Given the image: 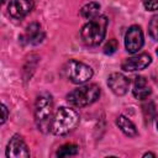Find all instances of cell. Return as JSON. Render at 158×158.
Returning <instances> with one entry per match:
<instances>
[{"label":"cell","instance_id":"cell-1","mask_svg":"<svg viewBox=\"0 0 158 158\" xmlns=\"http://www.w3.org/2000/svg\"><path fill=\"white\" fill-rule=\"evenodd\" d=\"M79 123V115L75 110L62 106L59 107L52 120L51 131L56 136H64L72 132Z\"/></svg>","mask_w":158,"mask_h":158},{"label":"cell","instance_id":"cell-2","mask_svg":"<svg viewBox=\"0 0 158 158\" xmlns=\"http://www.w3.org/2000/svg\"><path fill=\"white\" fill-rule=\"evenodd\" d=\"M53 115V100L52 96L47 93H43L37 96L35 104V121L38 130L43 133H47L51 130Z\"/></svg>","mask_w":158,"mask_h":158},{"label":"cell","instance_id":"cell-3","mask_svg":"<svg viewBox=\"0 0 158 158\" xmlns=\"http://www.w3.org/2000/svg\"><path fill=\"white\" fill-rule=\"evenodd\" d=\"M107 28L106 16H98L86 22L80 31V37L86 46H98L105 38Z\"/></svg>","mask_w":158,"mask_h":158},{"label":"cell","instance_id":"cell-4","mask_svg":"<svg viewBox=\"0 0 158 158\" xmlns=\"http://www.w3.org/2000/svg\"><path fill=\"white\" fill-rule=\"evenodd\" d=\"M100 96V88L96 84L81 85L67 95V101L77 107H84L95 102Z\"/></svg>","mask_w":158,"mask_h":158},{"label":"cell","instance_id":"cell-5","mask_svg":"<svg viewBox=\"0 0 158 158\" xmlns=\"http://www.w3.org/2000/svg\"><path fill=\"white\" fill-rule=\"evenodd\" d=\"M64 73L65 77L74 84H83L93 77V69L88 64L75 59H70L65 63Z\"/></svg>","mask_w":158,"mask_h":158},{"label":"cell","instance_id":"cell-6","mask_svg":"<svg viewBox=\"0 0 158 158\" xmlns=\"http://www.w3.org/2000/svg\"><path fill=\"white\" fill-rule=\"evenodd\" d=\"M143 32L139 26L132 25L125 35V47L128 53H137L143 46Z\"/></svg>","mask_w":158,"mask_h":158},{"label":"cell","instance_id":"cell-7","mask_svg":"<svg viewBox=\"0 0 158 158\" xmlns=\"http://www.w3.org/2000/svg\"><path fill=\"white\" fill-rule=\"evenodd\" d=\"M6 157L7 158H20V157H30V151L27 144L22 139L20 135H14L6 147Z\"/></svg>","mask_w":158,"mask_h":158},{"label":"cell","instance_id":"cell-8","mask_svg":"<svg viewBox=\"0 0 158 158\" xmlns=\"http://www.w3.org/2000/svg\"><path fill=\"white\" fill-rule=\"evenodd\" d=\"M152 62V58L148 53H141L138 56L127 58L122 62L121 68L126 72H136V70H142L146 67H148Z\"/></svg>","mask_w":158,"mask_h":158},{"label":"cell","instance_id":"cell-9","mask_svg":"<svg viewBox=\"0 0 158 158\" xmlns=\"http://www.w3.org/2000/svg\"><path fill=\"white\" fill-rule=\"evenodd\" d=\"M107 85L111 89V91L118 96H122L127 93L130 86V80L121 73H112L109 75Z\"/></svg>","mask_w":158,"mask_h":158},{"label":"cell","instance_id":"cell-10","mask_svg":"<svg viewBox=\"0 0 158 158\" xmlns=\"http://www.w3.org/2000/svg\"><path fill=\"white\" fill-rule=\"evenodd\" d=\"M33 9L32 0H11L9 4V14L16 20L23 19Z\"/></svg>","mask_w":158,"mask_h":158},{"label":"cell","instance_id":"cell-11","mask_svg":"<svg viewBox=\"0 0 158 158\" xmlns=\"http://www.w3.org/2000/svg\"><path fill=\"white\" fill-rule=\"evenodd\" d=\"M151 91L152 90H151V88H149V85H148V83H147L144 77H137L135 79L132 93H133V96L136 99L144 100L151 95Z\"/></svg>","mask_w":158,"mask_h":158},{"label":"cell","instance_id":"cell-12","mask_svg":"<svg viewBox=\"0 0 158 158\" xmlns=\"http://www.w3.org/2000/svg\"><path fill=\"white\" fill-rule=\"evenodd\" d=\"M25 38L31 44H38V43H41L42 40L44 38V32H43L41 25L37 23V22H33L30 26H27L26 33H25Z\"/></svg>","mask_w":158,"mask_h":158},{"label":"cell","instance_id":"cell-13","mask_svg":"<svg viewBox=\"0 0 158 158\" xmlns=\"http://www.w3.org/2000/svg\"><path fill=\"white\" fill-rule=\"evenodd\" d=\"M116 125L118 126V128L127 136V137H136L138 135V131L135 126V123L128 120L126 116L123 115H120L117 118H116Z\"/></svg>","mask_w":158,"mask_h":158},{"label":"cell","instance_id":"cell-14","mask_svg":"<svg viewBox=\"0 0 158 158\" xmlns=\"http://www.w3.org/2000/svg\"><path fill=\"white\" fill-rule=\"evenodd\" d=\"M99 11H100V4L91 1L85 4L81 9H80V16L86 19V20H91L99 16Z\"/></svg>","mask_w":158,"mask_h":158},{"label":"cell","instance_id":"cell-15","mask_svg":"<svg viewBox=\"0 0 158 158\" xmlns=\"http://www.w3.org/2000/svg\"><path fill=\"white\" fill-rule=\"evenodd\" d=\"M78 153V147L73 143H67L63 144L62 147H59V149L57 151V156L58 157H69V156H75Z\"/></svg>","mask_w":158,"mask_h":158},{"label":"cell","instance_id":"cell-16","mask_svg":"<svg viewBox=\"0 0 158 158\" xmlns=\"http://www.w3.org/2000/svg\"><path fill=\"white\" fill-rule=\"evenodd\" d=\"M148 32H149V36L154 41H158V14L151 19L149 25H148Z\"/></svg>","mask_w":158,"mask_h":158},{"label":"cell","instance_id":"cell-17","mask_svg":"<svg viewBox=\"0 0 158 158\" xmlns=\"http://www.w3.org/2000/svg\"><path fill=\"white\" fill-rule=\"evenodd\" d=\"M156 107H154V104L153 102H147V104H144L143 106H142V111H143V116H144V118H146V121H151L156 115V110H154Z\"/></svg>","mask_w":158,"mask_h":158},{"label":"cell","instance_id":"cell-18","mask_svg":"<svg viewBox=\"0 0 158 158\" xmlns=\"http://www.w3.org/2000/svg\"><path fill=\"white\" fill-rule=\"evenodd\" d=\"M118 49V43L115 38H111L106 42V44L104 46V53L105 54H114L116 51Z\"/></svg>","mask_w":158,"mask_h":158},{"label":"cell","instance_id":"cell-19","mask_svg":"<svg viewBox=\"0 0 158 158\" xmlns=\"http://www.w3.org/2000/svg\"><path fill=\"white\" fill-rule=\"evenodd\" d=\"M143 6L148 11L158 10V0H143Z\"/></svg>","mask_w":158,"mask_h":158},{"label":"cell","instance_id":"cell-20","mask_svg":"<svg viewBox=\"0 0 158 158\" xmlns=\"http://www.w3.org/2000/svg\"><path fill=\"white\" fill-rule=\"evenodd\" d=\"M1 109H2V120H1V123H5V121L7 120V117H9V112H7V107L2 104L1 105Z\"/></svg>","mask_w":158,"mask_h":158},{"label":"cell","instance_id":"cell-21","mask_svg":"<svg viewBox=\"0 0 158 158\" xmlns=\"http://www.w3.org/2000/svg\"><path fill=\"white\" fill-rule=\"evenodd\" d=\"M143 157H156V154L154 153H151V152H147V153L143 154Z\"/></svg>","mask_w":158,"mask_h":158},{"label":"cell","instance_id":"cell-22","mask_svg":"<svg viewBox=\"0 0 158 158\" xmlns=\"http://www.w3.org/2000/svg\"><path fill=\"white\" fill-rule=\"evenodd\" d=\"M154 120H156V127H157V130H158V114L154 116Z\"/></svg>","mask_w":158,"mask_h":158},{"label":"cell","instance_id":"cell-23","mask_svg":"<svg viewBox=\"0 0 158 158\" xmlns=\"http://www.w3.org/2000/svg\"><path fill=\"white\" fill-rule=\"evenodd\" d=\"M5 1H6V0H1V2H2V4H4V2H5Z\"/></svg>","mask_w":158,"mask_h":158},{"label":"cell","instance_id":"cell-24","mask_svg":"<svg viewBox=\"0 0 158 158\" xmlns=\"http://www.w3.org/2000/svg\"><path fill=\"white\" fill-rule=\"evenodd\" d=\"M157 56H158V48H157Z\"/></svg>","mask_w":158,"mask_h":158}]
</instances>
